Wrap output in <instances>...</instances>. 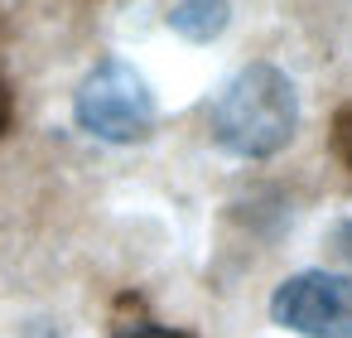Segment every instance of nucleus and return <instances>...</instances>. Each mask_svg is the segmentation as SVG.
I'll return each mask as SVG.
<instances>
[{
	"label": "nucleus",
	"mask_w": 352,
	"mask_h": 338,
	"mask_svg": "<svg viewBox=\"0 0 352 338\" xmlns=\"http://www.w3.org/2000/svg\"><path fill=\"white\" fill-rule=\"evenodd\" d=\"M299 92L275 63H246L212 102V140L241 160H270L294 140Z\"/></svg>",
	"instance_id": "obj_1"
},
{
	"label": "nucleus",
	"mask_w": 352,
	"mask_h": 338,
	"mask_svg": "<svg viewBox=\"0 0 352 338\" xmlns=\"http://www.w3.org/2000/svg\"><path fill=\"white\" fill-rule=\"evenodd\" d=\"M73 116L87 136L97 140H111V145H135L155 131V92L150 83L140 78L135 63L126 59H102L78 97H73Z\"/></svg>",
	"instance_id": "obj_2"
},
{
	"label": "nucleus",
	"mask_w": 352,
	"mask_h": 338,
	"mask_svg": "<svg viewBox=\"0 0 352 338\" xmlns=\"http://www.w3.org/2000/svg\"><path fill=\"white\" fill-rule=\"evenodd\" d=\"M270 319L304 338H352V280L333 271H299L275 285Z\"/></svg>",
	"instance_id": "obj_3"
},
{
	"label": "nucleus",
	"mask_w": 352,
	"mask_h": 338,
	"mask_svg": "<svg viewBox=\"0 0 352 338\" xmlns=\"http://www.w3.org/2000/svg\"><path fill=\"white\" fill-rule=\"evenodd\" d=\"M232 20V6L227 0H179L169 10V30L188 44H212Z\"/></svg>",
	"instance_id": "obj_4"
},
{
	"label": "nucleus",
	"mask_w": 352,
	"mask_h": 338,
	"mask_svg": "<svg viewBox=\"0 0 352 338\" xmlns=\"http://www.w3.org/2000/svg\"><path fill=\"white\" fill-rule=\"evenodd\" d=\"M111 338H193V333H184V328H164V324L135 314V319H116Z\"/></svg>",
	"instance_id": "obj_5"
},
{
	"label": "nucleus",
	"mask_w": 352,
	"mask_h": 338,
	"mask_svg": "<svg viewBox=\"0 0 352 338\" xmlns=\"http://www.w3.org/2000/svg\"><path fill=\"white\" fill-rule=\"evenodd\" d=\"M333 150H338V160L352 169V102L333 116Z\"/></svg>",
	"instance_id": "obj_6"
},
{
	"label": "nucleus",
	"mask_w": 352,
	"mask_h": 338,
	"mask_svg": "<svg viewBox=\"0 0 352 338\" xmlns=\"http://www.w3.org/2000/svg\"><path fill=\"white\" fill-rule=\"evenodd\" d=\"M10 121H15V102H10V87L0 83V136L10 131Z\"/></svg>",
	"instance_id": "obj_7"
}]
</instances>
